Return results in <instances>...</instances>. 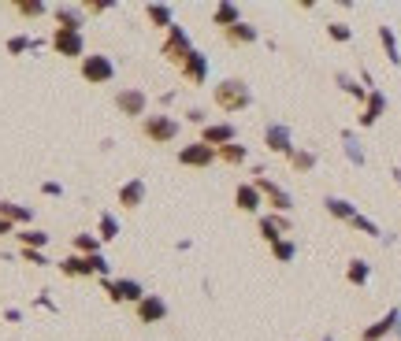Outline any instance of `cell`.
Listing matches in <instances>:
<instances>
[{"label":"cell","mask_w":401,"mask_h":341,"mask_svg":"<svg viewBox=\"0 0 401 341\" xmlns=\"http://www.w3.org/2000/svg\"><path fill=\"white\" fill-rule=\"evenodd\" d=\"M212 100L223 115H234V112H245L249 104H253V89H249L242 78H223L212 89Z\"/></svg>","instance_id":"cell-1"},{"label":"cell","mask_w":401,"mask_h":341,"mask_svg":"<svg viewBox=\"0 0 401 341\" xmlns=\"http://www.w3.org/2000/svg\"><path fill=\"white\" fill-rule=\"evenodd\" d=\"M179 130H182V123L175 119V115H145V119H142V134H145L153 145L175 141Z\"/></svg>","instance_id":"cell-2"},{"label":"cell","mask_w":401,"mask_h":341,"mask_svg":"<svg viewBox=\"0 0 401 341\" xmlns=\"http://www.w3.org/2000/svg\"><path fill=\"white\" fill-rule=\"evenodd\" d=\"M193 52V41L186 34V26H167V37L164 45H160V56H164L167 63H175V67H182V60H186Z\"/></svg>","instance_id":"cell-3"},{"label":"cell","mask_w":401,"mask_h":341,"mask_svg":"<svg viewBox=\"0 0 401 341\" xmlns=\"http://www.w3.org/2000/svg\"><path fill=\"white\" fill-rule=\"evenodd\" d=\"M253 186H256V193L264 197V204H272V211H279V216H286V211L294 208V197H290L286 189L275 182V178L256 175V178H253Z\"/></svg>","instance_id":"cell-4"},{"label":"cell","mask_w":401,"mask_h":341,"mask_svg":"<svg viewBox=\"0 0 401 341\" xmlns=\"http://www.w3.org/2000/svg\"><path fill=\"white\" fill-rule=\"evenodd\" d=\"M101 286H104L108 301H115V304H138L145 297L142 282H134V279H101Z\"/></svg>","instance_id":"cell-5"},{"label":"cell","mask_w":401,"mask_h":341,"mask_svg":"<svg viewBox=\"0 0 401 341\" xmlns=\"http://www.w3.org/2000/svg\"><path fill=\"white\" fill-rule=\"evenodd\" d=\"M82 78L90 82V85H104V82H112L115 78V63L108 60V56H101V52H97V56H82Z\"/></svg>","instance_id":"cell-6"},{"label":"cell","mask_w":401,"mask_h":341,"mask_svg":"<svg viewBox=\"0 0 401 341\" xmlns=\"http://www.w3.org/2000/svg\"><path fill=\"white\" fill-rule=\"evenodd\" d=\"M52 52L67 60H82L85 56V37L79 30H52Z\"/></svg>","instance_id":"cell-7"},{"label":"cell","mask_w":401,"mask_h":341,"mask_svg":"<svg viewBox=\"0 0 401 341\" xmlns=\"http://www.w3.org/2000/svg\"><path fill=\"white\" fill-rule=\"evenodd\" d=\"M134 315H138V323H145V326L164 323V319H167V301L160 293H145L142 301L134 304Z\"/></svg>","instance_id":"cell-8"},{"label":"cell","mask_w":401,"mask_h":341,"mask_svg":"<svg viewBox=\"0 0 401 341\" xmlns=\"http://www.w3.org/2000/svg\"><path fill=\"white\" fill-rule=\"evenodd\" d=\"M264 148L268 152H275V156H294V134H290V126L286 123H272L264 130Z\"/></svg>","instance_id":"cell-9"},{"label":"cell","mask_w":401,"mask_h":341,"mask_svg":"<svg viewBox=\"0 0 401 341\" xmlns=\"http://www.w3.org/2000/svg\"><path fill=\"white\" fill-rule=\"evenodd\" d=\"M179 74H182V78H186L190 85H204V82H208V56H204L201 49H193L190 56L182 60Z\"/></svg>","instance_id":"cell-10"},{"label":"cell","mask_w":401,"mask_h":341,"mask_svg":"<svg viewBox=\"0 0 401 341\" xmlns=\"http://www.w3.org/2000/svg\"><path fill=\"white\" fill-rule=\"evenodd\" d=\"M179 164H182V167H208V164H215V148L204 145V141L182 145V148H179Z\"/></svg>","instance_id":"cell-11"},{"label":"cell","mask_w":401,"mask_h":341,"mask_svg":"<svg viewBox=\"0 0 401 341\" xmlns=\"http://www.w3.org/2000/svg\"><path fill=\"white\" fill-rule=\"evenodd\" d=\"M238 137V126L234 123H204V130H201V141L204 145H212V148H223V145H231Z\"/></svg>","instance_id":"cell-12"},{"label":"cell","mask_w":401,"mask_h":341,"mask_svg":"<svg viewBox=\"0 0 401 341\" xmlns=\"http://www.w3.org/2000/svg\"><path fill=\"white\" fill-rule=\"evenodd\" d=\"M115 108L123 112V115H130V119H138V115H145L149 97H145L142 89H119L115 93Z\"/></svg>","instance_id":"cell-13"},{"label":"cell","mask_w":401,"mask_h":341,"mask_svg":"<svg viewBox=\"0 0 401 341\" xmlns=\"http://www.w3.org/2000/svg\"><path fill=\"white\" fill-rule=\"evenodd\" d=\"M286 234H290V219H286V216H279V211H268V216H260V238H264L268 245L283 241Z\"/></svg>","instance_id":"cell-14"},{"label":"cell","mask_w":401,"mask_h":341,"mask_svg":"<svg viewBox=\"0 0 401 341\" xmlns=\"http://www.w3.org/2000/svg\"><path fill=\"white\" fill-rule=\"evenodd\" d=\"M234 204H238V211H245V216H256V211L264 208V197L256 193L253 182H242L234 189Z\"/></svg>","instance_id":"cell-15"},{"label":"cell","mask_w":401,"mask_h":341,"mask_svg":"<svg viewBox=\"0 0 401 341\" xmlns=\"http://www.w3.org/2000/svg\"><path fill=\"white\" fill-rule=\"evenodd\" d=\"M386 112V93L383 89H368V100H364V112H361V126H375Z\"/></svg>","instance_id":"cell-16"},{"label":"cell","mask_w":401,"mask_h":341,"mask_svg":"<svg viewBox=\"0 0 401 341\" xmlns=\"http://www.w3.org/2000/svg\"><path fill=\"white\" fill-rule=\"evenodd\" d=\"M398 323H401V308H390V312L379 319V323L364 326V341H383L390 330H398Z\"/></svg>","instance_id":"cell-17"},{"label":"cell","mask_w":401,"mask_h":341,"mask_svg":"<svg viewBox=\"0 0 401 341\" xmlns=\"http://www.w3.org/2000/svg\"><path fill=\"white\" fill-rule=\"evenodd\" d=\"M119 204L130 208V211L145 204V182H142V178H130V182L119 186Z\"/></svg>","instance_id":"cell-18"},{"label":"cell","mask_w":401,"mask_h":341,"mask_svg":"<svg viewBox=\"0 0 401 341\" xmlns=\"http://www.w3.org/2000/svg\"><path fill=\"white\" fill-rule=\"evenodd\" d=\"M52 15H56V30H79L82 34V8L79 4H56Z\"/></svg>","instance_id":"cell-19"},{"label":"cell","mask_w":401,"mask_h":341,"mask_svg":"<svg viewBox=\"0 0 401 341\" xmlns=\"http://www.w3.org/2000/svg\"><path fill=\"white\" fill-rule=\"evenodd\" d=\"M56 268L67 274V279H90L93 268H90V256H79V252H71V256H63V260L56 263Z\"/></svg>","instance_id":"cell-20"},{"label":"cell","mask_w":401,"mask_h":341,"mask_svg":"<svg viewBox=\"0 0 401 341\" xmlns=\"http://www.w3.org/2000/svg\"><path fill=\"white\" fill-rule=\"evenodd\" d=\"M256 37H260V34H256V26H249L245 19L223 30V41H227V45H256Z\"/></svg>","instance_id":"cell-21"},{"label":"cell","mask_w":401,"mask_h":341,"mask_svg":"<svg viewBox=\"0 0 401 341\" xmlns=\"http://www.w3.org/2000/svg\"><path fill=\"white\" fill-rule=\"evenodd\" d=\"M0 219H8L12 227H30L34 211H30L26 204H12V200H0Z\"/></svg>","instance_id":"cell-22"},{"label":"cell","mask_w":401,"mask_h":341,"mask_svg":"<svg viewBox=\"0 0 401 341\" xmlns=\"http://www.w3.org/2000/svg\"><path fill=\"white\" fill-rule=\"evenodd\" d=\"M145 19L153 26L167 30V26H175V8H171V4H145Z\"/></svg>","instance_id":"cell-23"},{"label":"cell","mask_w":401,"mask_h":341,"mask_svg":"<svg viewBox=\"0 0 401 341\" xmlns=\"http://www.w3.org/2000/svg\"><path fill=\"white\" fill-rule=\"evenodd\" d=\"M368 279H372V263H368V260L357 256V260L345 263V282H350V286H368Z\"/></svg>","instance_id":"cell-24"},{"label":"cell","mask_w":401,"mask_h":341,"mask_svg":"<svg viewBox=\"0 0 401 341\" xmlns=\"http://www.w3.org/2000/svg\"><path fill=\"white\" fill-rule=\"evenodd\" d=\"M212 19H215V26H220V30H227V26L242 23V8H238V4H215Z\"/></svg>","instance_id":"cell-25"},{"label":"cell","mask_w":401,"mask_h":341,"mask_svg":"<svg viewBox=\"0 0 401 341\" xmlns=\"http://www.w3.org/2000/svg\"><path fill=\"white\" fill-rule=\"evenodd\" d=\"M15 238H19L23 249H41V252H45V245H49V234H45V230H34V227H23Z\"/></svg>","instance_id":"cell-26"},{"label":"cell","mask_w":401,"mask_h":341,"mask_svg":"<svg viewBox=\"0 0 401 341\" xmlns=\"http://www.w3.org/2000/svg\"><path fill=\"white\" fill-rule=\"evenodd\" d=\"M323 208H327V216L345 219V222L357 216V204H350V200H342V197H327V200H323Z\"/></svg>","instance_id":"cell-27"},{"label":"cell","mask_w":401,"mask_h":341,"mask_svg":"<svg viewBox=\"0 0 401 341\" xmlns=\"http://www.w3.org/2000/svg\"><path fill=\"white\" fill-rule=\"evenodd\" d=\"M97 238H101V245L119 238V219L112 216V211H101V219H97Z\"/></svg>","instance_id":"cell-28"},{"label":"cell","mask_w":401,"mask_h":341,"mask_svg":"<svg viewBox=\"0 0 401 341\" xmlns=\"http://www.w3.org/2000/svg\"><path fill=\"white\" fill-rule=\"evenodd\" d=\"M342 148H345V156H350L353 167H364V148H361V141H357L353 130H342Z\"/></svg>","instance_id":"cell-29"},{"label":"cell","mask_w":401,"mask_h":341,"mask_svg":"<svg viewBox=\"0 0 401 341\" xmlns=\"http://www.w3.org/2000/svg\"><path fill=\"white\" fill-rule=\"evenodd\" d=\"M379 45H383L386 60L398 67V63H401V52H398V37H394V30H390V26H379Z\"/></svg>","instance_id":"cell-30"},{"label":"cell","mask_w":401,"mask_h":341,"mask_svg":"<svg viewBox=\"0 0 401 341\" xmlns=\"http://www.w3.org/2000/svg\"><path fill=\"white\" fill-rule=\"evenodd\" d=\"M245 156H249V152H245V145H234V141H231V145H223V148H215V159H223L227 167L245 164Z\"/></svg>","instance_id":"cell-31"},{"label":"cell","mask_w":401,"mask_h":341,"mask_svg":"<svg viewBox=\"0 0 401 341\" xmlns=\"http://www.w3.org/2000/svg\"><path fill=\"white\" fill-rule=\"evenodd\" d=\"M12 8H15V12L23 15V19H41V15L49 12L45 0H12Z\"/></svg>","instance_id":"cell-32"},{"label":"cell","mask_w":401,"mask_h":341,"mask_svg":"<svg viewBox=\"0 0 401 341\" xmlns=\"http://www.w3.org/2000/svg\"><path fill=\"white\" fill-rule=\"evenodd\" d=\"M286 164L294 167L297 175H309V170L316 167V152H309V148H294V156H290Z\"/></svg>","instance_id":"cell-33"},{"label":"cell","mask_w":401,"mask_h":341,"mask_svg":"<svg viewBox=\"0 0 401 341\" xmlns=\"http://www.w3.org/2000/svg\"><path fill=\"white\" fill-rule=\"evenodd\" d=\"M74 252L79 256H97L101 252V238H97V234H74Z\"/></svg>","instance_id":"cell-34"},{"label":"cell","mask_w":401,"mask_h":341,"mask_svg":"<svg viewBox=\"0 0 401 341\" xmlns=\"http://www.w3.org/2000/svg\"><path fill=\"white\" fill-rule=\"evenodd\" d=\"M30 49H41V41L26 37V34H15V37H8V52H12V56H23V52H30Z\"/></svg>","instance_id":"cell-35"},{"label":"cell","mask_w":401,"mask_h":341,"mask_svg":"<svg viewBox=\"0 0 401 341\" xmlns=\"http://www.w3.org/2000/svg\"><path fill=\"white\" fill-rule=\"evenodd\" d=\"M334 82H338V85H342L345 93H350L353 100H368V89H364V85H357V82L350 78V74H334Z\"/></svg>","instance_id":"cell-36"},{"label":"cell","mask_w":401,"mask_h":341,"mask_svg":"<svg viewBox=\"0 0 401 341\" xmlns=\"http://www.w3.org/2000/svg\"><path fill=\"white\" fill-rule=\"evenodd\" d=\"M272 256H275L279 263H290V260H294V241H290V238L275 241V245H272Z\"/></svg>","instance_id":"cell-37"},{"label":"cell","mask_w":401,"mask_h":341,"mask_svg":"<svg viewBox=\"0 0 401 341\" xmlns=\"http://www.w3.org/2000/svg\"><path fill=\"white\" fill-rule=\"evenodd\" d=\"M350 227H353V230H361V234H368V238H379V227H375V222L368 219V216H361V211H357V216L350 219Z\"/></svg>","instance_id":"cell-38"},{"label":"cell","mask_w":401,"mask_h":341,"mask_svg":"<svg viewBox=\"0 0 401 341\" xmlns=\"http://www.w3.org/2000/svg\"><path fill=\"white\" fill-rule=\"evenodd\" d=\"M82 12H90V15H101V12H112L115 8V0H82Z\"/></svg>","instance_id":"cell-39"},{"label":"cell","mask_w":401,"mask_h":341,"mask_svg":"<svg viewBox=\"0 0 401 341\" xmlns=\"http://www.w3.org/2000/svg\"><path fill=\"white\" fill-rule=\"evenodd\" d=\"M327 34H331V41H350L353 30L345 26V23H327Z\"/></svg>","instance_id":"cell-40"},{"label":"cell","mask_w":401,"mask_h":341,"mask_svg":"<svg viewBox=\"0 0 401 341\" xmlns=\"http://www.w3.org/2000/svg\"><path fill=\"white\" fill-rule=\"evenodd\" d=\"M90 268H93V274H101V279H108V271H112V263L104 260V252H97V256H90Z\"/></svg>","instance_id":"cell-41"},{"label":"cell","mask_w":401,"mask_h":341,"mask_svg":"<svg viewBox=\"0 0 401 341\" xmlns=\"http://www.w3.org/2000/svg\"><path fill=\"white\" fill-rule=\"evenodd\" d=\"M19 256H23L26 263H38V268H45V263H49V256L41 252V249H23V252H19Z\"/></svg>","instance_id":"cell-42"},{"label":"cell","mask_w":401,"mask_h":341,"mask_svg":"<svg viewBox=\"0 0 401 341\" xmlns=\"http://www.w3.org/2000/svg\"><path fill=\"white\" fill-rule=\"evenodd\" d=\"M41 193L45 197H63V186L60 182H41Z\"/></svg>","instance_id":"cell-43"},{"label":"cell","mask_w":401,"mask_h":341,"mask_svg":"<svg viewBox=\"0 0 401 341\" xmlns=\"http://www.w3.org/2000/svg\"><path fill=\"white\" fill-rule=\"evenodd\" d=\"M186 119H190L193 126H204V112H201V108H190V112H186Z\"/></svg>","instance_id":"cell-44"},{"label":"cell","mask_w":401,"mask_h":341,"mask_svg":"<svg viewBox=\"0 0 401 341\" xmlns=\"http://www.w3.org/2000/svg\"><path fill=\"white\" fill-rule=\"evenodd\" d=\"M4 319H8V323H19V319H23V312H19V308H8Z\"/></svg>","instance_id":"cell-45"},{"label":"cell","mask_w":401,"mask_h":341,"mask_svg":"<svg viewBox=\"0 0 401 341\" xmlns=\"http://www.w3.org/2000/svg\"><path fill=\"white\" fill-rule=\"evenodd\" d=\"M8 234H15V227L8 219H0V238H8Z\"/></svg>","instance_id":"cell-46"},{"label":"cell","mask_w":401,"mask_h":341,"mask_svg":"<svg viewBox=\"0 0 401 341\" xmlns=\"http://www.w3.org/2000/svg\"><path fill=\"white\" fill-rule=\"evenodd\" d=\"M390 175H394V182L401 186V167H394V170H390Z\"/></svg>","instance_id":"cell-47"},{"label":"cell","mask_w":401,"mask_h":341,"mask_svg":"<svg viewBox=\"0 0 401 341\" xmlns=\"http://www.w3.org/2000/svg\"><path fill=\"white\" fill-rule=\"evenodd\" d=\"M398 334H401V323H398Z\"/></svg>","instance_id":"cell-48"},{"label":"cell","mask_w":401,"mask_h":341,"mask_svg":"<svg viewBox=\"0 0 401 341\" xmlns=\"http://www.w3.org/2000/svg\"><path fill=\"white\" fill-rule=\"evenodd\" d=\"M323 341H334V338H323Z\"/></svg>","instance_id":"cell-49"}]
</instances>
